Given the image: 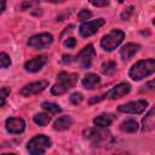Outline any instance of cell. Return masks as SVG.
I'll list each match as a JSON object with an SVG mask.
<instances>
[{
    "label": "cell",
    "instance_id": "obj_30",
    "mask_svg": "<svg viewBox=\"0 0 155 155\" xmlns=\"http://www.w3.org/2000/svg\"><path fill=\"white\" fill-rule=\"evenodd\" d=\"M103 98H104L103 96H96L94 98H91V99L88 101V103H90V104H92V103H94V102H99V101H102Z\"/></svg>",
    "mask_w": 155,
    "mask_h": 155
},
{
    "label": "cell",
    "instance_id": "obj_14",
    "mask_svg": "<svg viewBox=\"0 0 155 155\" xmlns=\"http://www.w3.org/2000/svg\"><path fill=\"white\" fill-rule=\"evenodd\" d=\"M139 48H140V46L138 44L130 42V44H126L125 46H122V48L120 50V54L124 59H130L139 51Z\"/></svg>",
    "mask_w": 155,
    "mask_h": 155
},
{
    "label": "cell",
    "instance_id": "obj_17",
    "mask_svg": "<svg viewBox=\"0 0 155 155\" xmlns=\"http://www.w3.org/2000/svg\"><path fill=\"white\" fill-rule=\"evenodd\" d=\"M99 82H101V78H99L97 74H93V73L87 74V75L82 79V81H81L82 86H84L85 88H87V90L94 88Z\"/></svg>",
    "mask_w": 155,
    "mask_h": 155
},
{
    "label": "cell",
    "instance_id": "obj_34",
    "mask_svg": "<svg viewBox=\"0 0 155 155\" xmlns=\"http://www.w3.org/2000/svg\"><path fill=\"white\" fill-rule=\"evenodd\" d=\"M117 1H119V2H122V1H125V0H117Z\"/></svg>",
    "mask_w": 155,
    "mask_h": 155
},
{
    "label": "cell",
    "instance_id": "obj_29",
    "mask_svg": "<svg viewBox=\"0 0 155 155\" xmlns=\"http://www.w3.org/2000/svg\"><path fill=\"white\" fill-rule=\"evenodd\" d=\"M75 45H76V40H75L74 38H69V39H67V40L64 41V46H65L67 48H74Z\"/></svg>",
    "mask_w": 155,
    "mask_h": 155
},
{
    "label": "cell",
    "instance_id": "obj_22",
    "mask_svg": "<svg viewBox=\"0 0 155 155\" xmlns=\"http://www.w3.org/2000/svg\"><path fill=\"white\" fill-rule=\"evenodd\" d=\"M41 107H42L44 110H46V111H48L51 114H58V113L62 111V108L58 104L52 103V102H44L41 104Z\"/></svg>",
    "mask_w": 155,
    "mask_h": 155
},
{
    "label": "cell",
    "instance_id": "obj_2",
    "mask_svg": "<svg viewBox=\"0 0 155 155\" xmlns=\"http://www.w3.org/2000/svg\"><path fill=\"white\" fill-rule=\"evenodd\" d=\"M155 71V59L149 58V59H143L138 61L132 65L130 69V78L133 81H139L149 75H151Z\"/></svg>",
    "mask_w": 155,
    "mask_h": 155
},
{
    "label": "cell",
    "instance_id": "obj_15",
    "mask_svg": "<svg viewBox=\"0 0 155 155\" xmlns=\"http://www.w3.org/2000/svg\"><path fill=\"white\" fill-rule=\"evenodd\" d=\"M154 108H151L149 110V113L143 117L142 120V131L143 132H149V131H153L154 127H155V116H154Z\"/></svg>",
    "mask_w": 155,
    "mask_h": 155
},
{
    "label": "cell",
    "instance_id": "obj_21",
    "mask_svg": "<svg viewBox=\"0 0 155 155\" xmlns=\"http://www.w3.org/2000/svg\"><path fill=\"white\" fill-rule=\"evenodd\" d=\"M101 69H102V73L103 74H105V75H113L115 73V70H116V64L113 61H107V62H104L102 64V68Z\"/></svg>",
    "mask_w": 155,
    "mask_h": 155
},
{
    "label": "cell",
    "instance_id": "obj_9",
    "mask_svg": "<svg viewBox=\"0 0 155 155\" xmlns=\"http://www.w3.org/2000/svg\"><path fill=\"white\" fill-rule=\"evenodd\" d=\"M96 56V51L93 48L92 45H87L85 46L78 54V62L80 64V67L82 69H88L91 68V64H92V61Z\"/></svg>",
    "mask_w": 155,
    "mask_h": 155
},
{
    "label": "cell",
    "instance_id": "obj_26",
    "mask_svg": "<svg viewBox=\"0 0 155 155\" xmlns=\"http://www.w3.org/2000/svg\"><path fill=\"white\" fill-rule=\"evenodd\" d=\"M92 16V13L90 12V11H87V10H81L79 13H78V18H79V21H86V19H88L90 17Z\"/></svg>",
    "mask_w": 155,
    "mask_h": 155
},
{
    "label": "cell",
    "instance_id": "obj_28",
    "mask_svg": "<svg viewBox=\"0 0 155 155\" xmlns=\"http://www.w3.org/2000/svg\"><path fill=\"white\" fill-rule=\"evenodd\" d=\"M132 12H133V6H128V7L125 8V11L121 13V18H122V19H128Z\"/></svg>",
    "mask_w": 155,
    "mask_h": 155
},
{
    "label": "cell",
    "instance_id": "obj_31",
    "mask_svg": "<svg viewBox=\"0 0 155 155\" xmlns=\"http://www.w3.org/2000/svg\"><path fill=\"white\" fill-rule=\"evenodd\" d=\"M154 86H155V82H154V81H150V82H148L144 87H145L147 91H151V90L154 88Z\"/></svg>",
    "mask_w": 155,
    "mask_h": 155
},
{
    "label": "cell",
    "instance_id": "obj_6",
    "mask_svg": "<svg viewBox=\"0 0 155 155\" xmlns=\"http://www.w3.org/2000/svg\"><path fill=\"white\" fill-rule=\"evenodd\" d=\"M53 41V36L52 34L50 33H40V34H36L34 36H31L29 40H28V46L31 47V48H35V50H41L46 46H48L50 44H52Z\"/></svg>",
    "mask_w": 155,
    "mask_h": 155
},
{
    "label": "cell",
    "instance_id": "obj_25",
    "mask_svg": "<svg viewBox=\"0 0 155 155\" xmlns=\"http://www.w3.org/2000/svg\"><path fill=\"white\" fill-rule=\"evenodd\" d=\"M69 99H70V102H71L73 104H79V103L82 102V94L79 93V92H75V93H73V94L69 97Z\"/></svg>",
    "mask_w": 155,
    "mask_h": 155
},
{
    "label": "cell",
    "instance_id": "obj_8",
    "mask_svg": "<svg viewBox=\"0 0 155 155\" xmlns=\"http://www.w3.org/2000/svg\"><path fill=\"white\" fill-rule=\"evenodd\" d=\"M104 23H105V21L103 18H98V19H93V21H86L79 28L80 35L84 38H88V36L93 35L102 25H104Z\"/></svg>",
    "mask_w": 155,
    "mask_h": 155
},
{
    "label": "cell",
    "instance_id": "obj_7",
    "mask_svg": "<svg viewBox=\"0 0 155 155\" xmlns=\"http://www.w3.org/2000/svg\"><path fill=\"white\" fill-rule=\"evenodd\" d=\"M148 107V102L145 99H139L134 102H128L126 104H121L117 107V110L121 113L128 114H142Z\"/></svg>",
    "mask_w": 155,
    "mask_h": 155
},
{
    "label": "cell",
    "instance_id": "obj_16",
    "mask_svg": "<svg viewBox=\"0 0 155 155\" xmlns=\"http://www.w3.org/2000/svg\"><path fill=\"white\" fill-rule=\"evenodd\" d=\"M114 119L115 117L111 114H101V115H98V116H96L93 119V124H94L96 127H103V128H105V127H108V126L111 125V122L114 121Z\"/></svg>",
    "mask_w": 155,
    "mask_h": 155
},
{
    "label": "cell",
    "instance_id": "obj_3",
    "mask_svg": "<svg viewBox=\"0 0 155 155\" xmlns=\"http://www.w3.org/2000/svg\"><path fill=\"white\" fill-rule=\"evenodd\" d=\"M50 147H51V139L45 134H39L33 137L28 142L27 150L31 155H42Z\"/></svg>",
    "mask_w": 155,
    "mask_h": 155
},
{
    "label": "cell",
    "instance_id": "obj_20",
    "mask_svg": "<svg viewBox=\"0 0 155 155\" xmlns=\"http://www.w3.org/2000/svg\"><path fill=\"white\" fill-rule=\"evenodd\" d=\"M51 121V116L46 113H39L34 115V122L39 126H46Z\"/></svg>",
    "mask_w": 155,
    "mask_h": 155
},
{
    "label": "cell",
    "instance_id": "obj_11",
    "mask_svg": "<svg viewBox=\"0 0 155 155\" xmlns=\"http://www.w3.org/2000/svg\"><path fill=\"white\" fill-rule=\"evenodd\" d=\"M130 91H131L130 84L121 82V84H117L116 86H114L111 90H109L104 96L107 98H110V99H116V98H121V97L126 96Z\"/></svg>",
    "mask_w": 155,
    "mask_h": 155
},
{
    "label": "cell",
    "instance_id": "obj_12",
    "mask_svg": "<svg viewBox=\"0 0 155 155\" xmlns=\"http://www.w3.org/2000/svg\"><path fill=\"white\" fill-rule=\"evenodd\" d=\"M46 63H47L46 56H36V57L29 59L28 62H25L24 69H25L27 71H29V73H36V71H39Z\"/></svg>",
    "mask_w": 155,
    "mask_h": 155
},
{
    "label": "cell",
    "instance_id": "obj_23",
    "mask_svg": "<svg viewBox=\"0 0 155 155\" xmlns=\"http://www.w3.org/2000/svg\"><path fill=\"white\" fill-rule=\"evenodd\" d=\"M10 92H11V90H10L8 87H2V88H0V107L5 105L6 98H7V96L10 94Z\"/></svg>",
    "mask_w": 155,
    "mask_h": 155
},
{
    "label": "cell",
    "instance_id": "obj_32",
    "mask_svg": "<svg viewBox=\"0 0 155 155\" xmlns=\"http://www.w3.org/2000/svg\"><path fill=\"white\" fill-rule=\"evenodd\" d=\"M6 8V0H0V13H2Z\"/></svg>",
    "mask_w": 155,
    "mask_h": 155
},
{
    "label": "cell",
    "instance_id": "obj_27",
    "mask_svg": "<svg viewBox=\"0 0 155 155\" xmlns=\"http://www.w3.org/2000/svg\"><path fill=\"white\" fill-rule=\"evenodd\" d=\"M88 1L96 7H104L109 5V0H88Z\"/></svg>",
    "mask_w": 155,
    "mask_h": 155
},
{
    "label": "cell",
    "instance_id": "obj_19",
    "mask_svg": "<svg viewBox=\"0 0 155 155\" xmlns=\"http://www.w3.org/2000/svg\"><path fill=\"white\" fill-rule=\"evenodd\" d=\"M120 130L122 132H126V133H133L138 130V124L136 120L133 119H128V120H125L121 125H120Z\"/></svg>",
    "mask_w": 155,
    "mask_h": 155
},
{
    "label": "cell",
    "instance_id": "obj_5",
    "mask_svg": "<svg viewBox=\"0 0 155 155\" xmlns=\"http://www.w3.org/2000/svg\"><path fill=\"white\" fill-rule=\"evenodd\" d=\"M84 137L90 139L93 145H101L103 143H108L111 139V134L103 130V127H96V128H88L84 132Z\"/></svg>",
    "mask_w": 155,
    "mask_h": 155
},
{
    "label": "cell",
    "instance_id": "obj_18",
    "mask_svg": "<svg viewBox=\"0 0 155 155\" xmlns=\"http://www.w3.org/2000/svg\"><path fill=\"white\" fill-rule=\"evenodd\" d=\"M71 124H73L71 117L68 116V115H64V116L58 117V119L53 122V128H54L56 131H64V130L69 128V127L71 126Z\"/></svg>",
    "mask_w": 155,
    "mask_h": 155
},
{
    "label": "cell",
    "instance_id": "obj_10",
    "mask_svg": "<svg viewBox=\"0 0 155 155\" xmlns=\"http://www.w3.org/2000/svg\"><path fill=\"white\" fill-rule=\"evenodd\" d=\"M48 86V82L45 80H40V81H35V82H30L28 85H25L24 87H22L19 90V93L24 97H30L33 94H38L40 92H42L46 87Z\"/></svg>",
    "mask_w": 155,
    "mask_h": 155
},
{
    "label": "cell",
    "instance_id": "obj_1",
    "mask_svg": "<svg viewBox=\"0 0 155 155\" xmlns=\"http://www.w3.org/2000/svg\"><path fill=\"white\" fill-rule=\"evenodd\" d=\"M78 74L75 73H65V71H61L57 75V82L53 85V87L51 88L52 94L56 96H61L65 92H68L70 88H73L75 86V84L78 82Z\"/></svg>",
    "mask_w": 155,
    "mask_h": 155
},
{
    "label": "cell",
    "instance_id": "obj_4",
    "mask_svg": "<svg viewBox=\"0 0 155 155\" xmlns=\"http://www.w3.org/2000/svg\"><path fill=\"white\" fill-rule=\"evenodd\" d=\"M124 38H125V34H124L122 30L114 29L109 34H107L102 38L101 46L105 51H113L114 48H116L124 41Z\"/></svg>",
    "mask_w": 155,
    "mask_h": 155
},
{
    "label": "cell",
    "instance_id": "obj_24",
    "mask_svg": "<svg viewBox=\"0 0 155 155\" xmlns=\"http://www.w3.org/2000/svg\"><path fill=\"white\" fill-rule=\"evenodd\" d=\"M10 64H11L10 57L6 53L0 52V68H7Z\"/></svg>",
    "mask_w": 155,
    "mask_h": 155
},
{
    "label": "cell",
    "instance_id": "obj_33",
    "mask_svg": "<svg viewBox=\"0 0 155 155\" xmlns=\"http://www.w3.org/2000/svg\"><path fill=\"white\" fill-rule=\"evenodd\" d=\"M46 1H50V2H62L64 0H46Z\"/></svg>",
    "mask_w": 155,
    "mask_h": 155
},
{
    "label": "cell",
    "instance_id": "obj_13",
    "mask_svg": "<svg viewBox=\"0 0 155 155\" xmlns=\"http://www.w3.org/2000/svg\"><path fill=\"white\" fill-rule=\"evenodd\" d=\"M24 128H25V122H24L23 119H19V117H8L6 120V130L10 133L17 134V133L23 132Z\"/></svg>",
    "mask_w": 155,
    "mask_h": 155
}]
</instances>
